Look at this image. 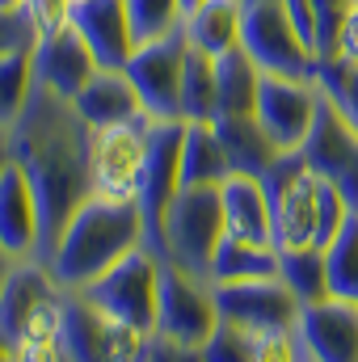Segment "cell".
Returning <instances> with one entry per match:
<instances>
[{
    "label": "cell",
    "mask_w": 358,
    "mask_h": 362,
    "mask_svg": "<svg viewBox=\"0 0 358 362\" xmlns=\"http://www.w3.org/2000/svg\"><path fill=\"white\" fill-rule=\"evenodd\" d=\"M8 160H13V152H8V131H0V173L8 169Z\"/></svg>",
    "instance_id": "42"
},
{
    "label": "cell",
    "mask_w": 358,
    "mask_h": 362,
    "mask_svg": "<svg viewBox=\"0 0 358 362\" xmlns=\"http://www.w3.org/2000/svg\"><path fill=\"white\" fill-rule=\"evenodd\" d=\"M274 211V249H316V219H321V189L325 177L308 169L299 152H282L262 177Z\"/></svg>",
    "instance_id": "5"
},
{
    "label": "cell",
    "mask_w": 358,
    "mask_h": 362,
    "mask_svg": "<svg viewBox=\"0 0 358 362\" xmlns=\"http://www.w3.org/2000/svg\"><path fill=\"white\" fill-rule=\"evenodd\" d=\"M278 274V249L270 245H249L236 236H224L215 257H211V282H241V278H270Z\"/></svg>",
    "instance_id": "26"
},
{
    "label": "cell",
    "mask_w": 358,
    "mask_h": 362,
    "mask_svg": "<svg viewBox=\"0 0 358 362\" xmlns=\"http://www.w3.org/2000/svg\"><path fill=\"white\" fill-rule=\"evenodd\" d=\"M139 245H144L139 202L135 198H101V194H93L89 202L68 219L59 245L47 257V270L59 282V291H81Z\"/></svg>",
    "instance_id": "2"
},
{
    "label": "cell",
    "mask_w": 358,
    "mask_h": 362,
    "mask_svg": "<svg viewBox=\"0 0 358 362\" xmlns=\"http://www.w3.org/2000/svg\"><path fill=\"white\" fill-rule=\"evenodd\" d=\"M13 266H17V257L0 245V291H4V282H8V274H13Z\"/></svg>",
    "instance_id": "41"
},
{
    "label": "cell",
    "mask_w": 358,
    "mask_h": 362,
    "mask_svg": "<svg viewBox=\"0 0 358 362\" xmlns=\"http://www.w3.org/2000/svg\"><path fill=\"white\" fill-rule=\"evenodd\" d=\"M219 144H224V156H228V169L241 173V177H266V169L282 156L270 135L262 131L258 114H228V118H211Z\"/></svg>",
    "instance_id": "22"
},
{
    "label": "cell",
    "mask_w": 358,
    "mask_h": 362,
    "mask_svg": "<svg viewBox=\"0 0 358 362\" xmlns=\"http://www.w3.org/2000/svg\"><path fill=\"white\" fill-rule=\"evenodd\" d=\"M198 354H202V362H249V354H253V329L219 320Z\"/></svg>",
    "instance_id": "34"
},
{
    "label": "cell",
    "mask_w": 358,
    "mask_h": 362,
    "mask_svg": "<svg viewBox=\"0 0 358 362\" xmlns=\"http://www.w3.org/2000/svg\"><path fill=\"white\" fill-rule=\"evenodd\" d=\"M278 278L295 291L299 308L329 299V266H325V249H287L278 253Z\"/></svg>",
    "instance_id": "28"
},
{
    "label": "cell",
    "mask_w": 358,
    "mask_h": 362,
    "mask_svg": "<svg viewBox=\"0 0 358 362\" xmlns=\"http://www.w3.org/2000/svg\"><path fill=\"white\" fill-rule=\"evenodd\" d=\"M219 202H224V236L274 249V211H270V194L262 177L232 173L219 185Z\"/></svg>",
    "instance_id": "19"
},
{
    "label": "cell",
    "mask_w": 358,
    "mask_h": 362,
    "mask_svg": "<svg viewBox=\"0 0 358 362\" xmlns=\"http://www.w3.org/2000/svg\"><path fill=\"white\" fill-rule=\"evenodd\" d=\"M51 295H59V282L51 278L47 262L25 257V262L13 266L4 291H0V341L8 346V354H13V346L21 341V333H25L30 316L38 312V303H47Z\"/></svg>",
    "instance_id": "18"
},
{
    "label": "cell",
    "mask_w": 358,
    "mask_h": 362,
    "mask_svg": "<svg viewBox=\"0 0 358 362\" xmlns=\"http://www.w3.org/2000/svg\"><path fill=\"white\" fill-rule=\"evenodd\" d=\"M299 156L308 160V169H316L325 181H333L342 189L350 211H358V131L333 110V101L325 93H321V110H316V122H312Z\"/></svg>",
    "instance_id": "13"
},
{
    "label": "cell",
    "mask_w": 358,
    "mask_h": 362,
    "mask_svg": "<svg viewBox=\"0 0 358 362\" xmlns=\"http://www.w3.org/2000/svg\"><path fill=\"white\" fill-rule=\"evenodd\" d=\"M295 341L308 362H358V303L316 299L295 316Z\"/></svg>",
    "instance_id": "15"
},
{
    "label": "cell",
    "mask_w": 358,
    "mask_h": 362,
    "mask_svg": "<svg viewBox=\"0 0 358 362\" xmlns=\"http://www.w3.org/2000/svg\"><path fill=\"white\" fill-rule=\"evenodd\" d=\"M76 114L89 122L93 131L97 127H118V122H131L144 114L139 105V93L131 85L127 68H97L89 76V85L76 93Z\"/></svg>",
    "instance_id": "21"
},
{
    "label": "cell",
    "mask_w": 358,
    "mask_h": 362,
    "mask_svg": "<svg viewBox=\"0 0 358 362\" xmlns=\"http://www.w3.org/2000/svg\"><path fill=\"white\" fill-rule=\"evenodd\" d=\"M4 362H13V354H8V358H4Z\"/></svg>",
    "instance_id": "46"
},
{
    "label": "cell",
    "mask_w": 358,
    "mask_h": 362,
    "mask_svg": "<svg viewBox=\"0 0 358 362\" xmlns=\"http://www.w3.org/2000/svg\"><path fill=\"white\" fill-rule=\"evenodd\" d=\"M262 68L245 55V47H232L224 55H215V118L228 114H253L258 110V85H262Z\"/></svg>",
    "instance_id": "24"
},
{
    "label": "cell",
    "mask_w": 358,
    "mask_h": 362,
    "mask_svg": "<svg viewBox=\"0 0 358 362\" xmlns=\"http://www.w3.org/2000/svg\"><path fill=\"white\" fill-rule=\"evenodd\" d=\"M219 325V308H215V291L211 278L181 270L173 262H161V291H156V329L161 337L202 350L207 337Z\"/></svg>",
    "instance_id": "7"
},
{
    "label": "cell",
    "mask_w": 358,
    "mask_h": 362,
    "mask_svg": "<svg viewBox=\"0 0 358 362\" xmlns=\"http://www.w3.org/2000/svg\"><path fill=\"white\" fill-rule=\"evenodd\" d=\"M241 47L266 76L316 81V51L304 47L282 0H241Z\"/></svg>",
    "instance_id": "6"
},
{
    "label": "cell",
    "mask_w": 358,
    "mask_h": 362,
    "mask_svg": "<svg viewBox=\"0 0 358 362\" xmlns=\"http://www.w3.org/2000/svg\"><path fill=\"white\" fill-rule=\"evenodd\" d=\"M8 358V346H4V341H0V362Z\"/></svg>",
    "instance_id": "44"
},
{
    "label": "cell",
    "mask_w": 358,
    "mask_h": 362,
    "mask_svg": "<svg viewBox=\"0 0 358 362\" xmlns=\"http://www.w3.org/2000/svg\"><path fill=\"white\" fill-rule=\"evenodd\" d=\"M97 72L89 42L76 34V25H64L47 38H38L34 47V85L51 89L55 97L76 101V93L89 85V76Z\"/></svg>",
    "instance_id": "16"
},
{
    "label": "cell",
    "mask_w": 358,
    "mask_h": 362,
    "mask_svg": "<svg viewBox=\"0 0 358 362\" xmlns=\"http://www.w3.org/2000/svg\"><path fill=\"white\" fill-rule=\"evenodd\" d=\"M152 114H139L118 127H97L89 144V165H93V194L101 198H135L144 160H148V131Z\"/></svg>",
    "instance_id": "9"
},
{
    "label": "cell",
    "mask_w": 358,
    "mask_h": 362,
    "mask_svg": "<svg viewBox=\"0 0 358 362\" xmlns=\"http://www.w3.org/2000/svg\"><path fill=\"white\" fill-rule=\"evenodd\" d=\"M232 177L224 144L211 122H185L181 139V185H224Z\"/></svg>",
    "instance_id": "25"
},
{
    "label": "cell",
    "mask_w": 358,
    "mask_h": 362,
    "mask_svg": "<svg viewBox=\"0 0 358 362\" xmlns=\"http://www.w3.org/2000/svg\"><path fill=\"white\" fill-rule=\"evenodd\" d=\"M219 320H232L241 329L266 333V329H291L299 316L295 291L270 274V278H241V282H211Z\"/></svg>",
    "instance_id": "12"
},
{
    "label": "cell",
    "mask_w": 358,
    "mask_h": 362,
    "mask_svg": "<svg viewBox=\"0 0 358 362\" xmlns=\"http://www.w3.org/2000/svg\"><path fill=\"white\" fill-rule=\"evenodd\" d=\"M333 59H342V64H358V13L350 17V21H346V25H342Z\"/></svg>",
    "instance_id": "40"
},
{
    "label": "cell",
    "mask_w": 358,
    "mask_h": 362,
    "mask_svg": "<svg viewBox=\"0 0 358 362\" xmlns=\"http://www.w3.org/2000/svg\"><path fill=\"white\" fill-rule=\"evenodd\" d=\"M89 144L93 127L76 114V105L42 85H34L30 105L8 127L13 165L25 173L38 202V262L51 257L68 219L93 198Z\"/></svg>",
    "instance_id": "1"
},
{
    "label": "cell",
    "mask_w": 358,
    "mask_h": 362,
    "mask_svg": "<svg viewBox=\"0 0 358 362\" xmlns=\"http://www.w3.org/2000/svg\"><path fill=\"white\" fill-rule=\"evenodd\" d=\"M72 25L89 42L97 68H127L131 64L135 38H131V21H127V0H76Z\"/></svg>",
    "instance_id": "17"
},
{
    "label": "cell",
    "mask_w": 358,
    "mask_h": 362,
    "mask_svg": "<svg viewBox=\"0 0 358 362\" xmlns=\"http://www.w3.org/2000/svg\"><path fill=\"white\" fill-rule=\"evenodd\" d=\"M299 341H295V325L291 329H266L253 333V354L249 362H299Z\"/></svg>",
    "instance_id": "36"
},
{
    "label": "cell",
    "mask_w": 358,
    "mask_h": 362,
    "mask_svg": "<svg viewBox=\"0 0 358 362\" xmlns=\"http://www.w3.org/2000/svg\"><path fill=\"white\" fill-rule=\"evenodd\" d=\"M34 93V51H13L0 59V131H8Z\"/></svg>",
    "instance_id": "30"
},
{
    "label": "cell",
    "mask_w": 358,
    "mask_h": 362,
    "mask_svg": "<svg viewBox=\"0 0 358 362\" xmlns=\"http://www.w3.org/2000/svg\"><path fill=\"white\" fill-rule=\"evenodd\" d=\"M8 8H21V0H0V13H8Z\"/></svg>",
    "instance_id": "43"
},
{
    "label": "cell",
    "mask_w": 358,
    "mask_h": 362,
    "mask_svg": "<svg viewBox=\"0 0 358 362\" xmlns=\"http://www.w3.org/2000/svg\"><path fill=\"white\" fill-rule=\"evenodd\" d=\"M181 34L190 47H198L207 55H224V51L241 47V0H198L185 13Z\"/></svg>",
    "instance_id": "23"
},
{
    "label": "cell",
    "mask_w": 358,
    "mask_h": 362,
    "mask_svg": "<svg viewBox=\"0 0 358 362\" xmlns=\"http://www.w3.org/2000/svg\"><path fill=\"white\" fill-rule=\"evenodd\" d=\"M219 240H224L219 185H181L161 215V232L152 240V253L161 262H173L181 270L207 278Z\"/></svg>",
    "instance_id": "3"
},
{
    "label": "cell",
    "mask_w": 358,
    "mask_h": 362,
    "mask_svg": "<svg viewBox=\"0 0 358 362\" xmlns=\"http://www.w3.org/2000/svg\"><path fill=\"white\" fill-rule=\"evenodd\" d=\"M287 4V17L295 25V34L304 38V47L316 51V13H312V0H282Z\"/></svg>",
    "instance_id": "39"
},
{
    "label": "cell",
    "mask_w": 358,
    "mask_h": 362,
    "mask_svg": "<svg viewBox=\"0 0 358 362\" xmlns=\"http://www.w3.org/2000/svg\"><path fill=\"white\" fill-rule=\"evenodd\" d=\"M21 4H25V0H21Z\"/></svg>",
    "instance_id": "48"
},
{
    "label": "cell",
    "mask_w": 358,
    "mask_h": 362,
    "mask_svg": "<svg viewBox=\"0 0 358 362\" xmlns=\"http://www.w3.org/2000/svg\"><path fill=\"white\" fill-rule=\"evenodd\" d=\"M181 118L185 122H211L215 118V55L185 42L181 64Z\"/></svg>",
    "instance_id": "27"
},
{
    "label": "cell",
    "mask_w": 358,
    "mask_h": 362,
    "mask_svg": "<svg viewBox=\"0 0 358 362\" xmlns=\"http://www.w3.org/2000/svg\"><path fill=\"white\" fill-rule=\"evenodd\" d=\"M321 110L316 81H291V76H262L258 85V122L278 152H299Z\"/></svg>",
    "instance_id": "11"
},
{
    "label": "cell",
    "mask_w": 358,
    "mask_h": 362,
    "mask_svg": "<svg viewBox=\"0 0 358 362\" xmlns=\"http://www.w3.org/2000/svg\"><path fill=\"white\" fill-rule=\"evenodd\" d=\"M316 85L333 101V110L358 131V64H342V59L321 64L316 68Z\"/></svg>",
    "instance_id": "32"
},
{
    "label": "cell",
    "mask_w": 358,
    "mask_h": 362,
    "mask_svg": "<svg viewBox=\"0 0 358 362\" xmlns=\"http://www.w3.org/2000/svg\"><path fill=\"white\" fill-rule=\"evenodd\" d=\"M34 47H38V30H34L25 4L0 13V59L13 55V51H34Z\"/></svg>",
    "instance_id": "35"
},
{
    "label": "cell",
    "mask_w": 358,
    "mask_h": 362,
    "mask_svg": "<svg viewBox=\"0 0 358 362\" xmlns=\"http://www.w3.org/2000/svg\"><path fill=\"white\" fill-rule=\"evenodd\" d=\"M312 13H316V64H329L342 25L358 13V0H312Z\"/></svg>",
    "instance_id": "33"
},
{
    "label": "cell",
    "mask_w": 358,
    "mask_h": 362,
    "mask_svg": "<svg viewBox=\"0 0 358 362\" xmlns=\"http://www.w3.org/2000/svg\"><path fill=\"white\" fill-rule=\"evenodd\" d=\"M72 4H76V0H25V13H30L38 38H47V34L72 25Z\"/></svg>",
    "instance_id": "37"
},
{
    "label": "cell",
    "mask_w": 358,
    "mask_h": 362,
    "mask_svg": "<svg viewBox=\"0 0 358 362\" xmlns=\"http://www.w3.org/2000/svg\"><path fill=\"white\" fill-rule=\"evenodd\" d=\"M325 266H329V295L358 303V211L342 223V232L329 240Z\"/></svg>",
    "instance_id": "29"
},
{
    "label": "cell",
    "mask_w": 358,
    "mask_h": 362,
    "mask_svg": "<svg viewBox=\"0 0 358 362\" xmlns=\"http://www.w3.org/2000/svg\"><path fill=\"white\" fill-rule=\"evenodd\" d=\"M0 245L17 262L38 257V202H34L25 173L13 160L0 173Z\"/></svg>",
    "instance_id": "20"
},
{
    "label": "cell",
    "mask_w": 358,
    "mask_h": 362,
    "mask_svg": "<svg viewBox=\"0 0 358 362\" xmlns=\"http://www.w3.org/2000/svg\"><path fill=\"white\" fill-rule=\"evenodd\" d=\"M148 333L101 316L81 291L59 295V341L68 362H139Z\"/></svg>",
    "instance_id": "8"
},
{
    "label": "cell",
    "mask_w": 358,
    "mask_h": 362,
    "mask_svg": "<svg viewBox=\"0 0 358 362\" xmlns=\"http://www.w3.org/2000/svg\"><path fill=\"white\" fill-rule=\"evenodd\" d=\"M139 362H202V354L190 350V346L169 341V337H161V333H148L144 350H139Z\"/></svg>",
    "instance_id": "38"
},
{
    "label": "cell",
    "mask_w": 358,
    "mask_h": 362,
    "mask_svg": "<svg viewBox=\"0 0 358 362\" xmlns=\"http://www.w3.org/2000/svg\"><path fill=\"white\" fill-rule=\"evenodd\" d=\"M181 64H185V34H169L156 42L135 47L127 76L139 93L144 114L152 118H181Z\"/></svg>",
    "instance_id": "14"
},
{
    "label": "cell",
    "mask_w": 358,
    "mask_h": 362,
    "mask_svg": "<svg viewBox=\"0 0 358 362\" xmlns=\"http://www.w3.org/2000/svg\"><path fill=\"white\" fill-rule=\"evenodd\" d=\"M181 4H185V13H190V8H194V4H198V0H181Z\"/></svg>",
    "instance_id": "45"
},
{
    "label": "cell",
    "mask_w": 358,
    "mask_h": 362,
    "mask_svg": "<svg viewBox=\"0 0 358 362\" xmlns=\"http://www.w3.org/2000/svg\"><path fill=\"white\" fill-rule=\"evenodd\" d=\"M156 291H161V257L148 245L131 249L105 274H97L89 286H81V295L101 316H110L135 333L156 329Z\"/></svg>",
    "instance_id": "4"
},
{
    "label": "cell",
    "mask_w": 358,
    "mask_h": 362,
    "mask_svg": "<svg viewBox=\"0 0 358 362\" xmlns=\"http://www.w3.org/2000/svg\"><path fill=\"white\" fill-rule=\"evenodd\" d=\"M299 362H308V358H299Z\"/></svg>",
    "instance_id": "47"
},
{
    "label": "cell",
    "mask_w": 358,
    "mask_h": 362,
    "mask_svg": "<svg viewBox=\"0 0 358 362\" xmlns=\"http://www.w3.org/2000/svg\"><path fill=\"white\" fill-rule=\"evenodd\" d=\"M181 139H185V118H156L148 131V160L139 177V215H144V245L152 249L161 232V215L181 189Z\"/></svg>",
    "instance_id": "10"
},
{
    "label": "cell",
    "mask_w": 358,
    "mask_h": 362,
    "mask_svg": "<svg viewBox=\"0 0 358 362\" xmlns=\"http://www.w3.org/2000/svg\"><path fill=\"white\" fill-rule=\"evenodd\" d=\"M127 21H131L135 47H144V42L178 34L185 21V4L181 0H127Z\"/></svg>",
    "instance_id": "31"
}]
</instances>
